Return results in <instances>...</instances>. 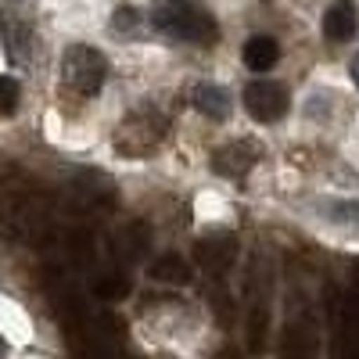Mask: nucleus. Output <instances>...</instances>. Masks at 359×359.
Returning <instances> with one entry per match:
<instances>
[{
    "label": "nucleus",
    "instance_id": "15",
    "mask_svg": "<svg viewBox=\"0 0 359 359\" xmlns=\"http://www.w3.org/2000/svg\"><path fill=\"white\" fill-rule=\"evenodd\" d=\"M4 352H8V341H4V338H0V355H4Z\"/></svg>",
    "mask_w": 359,
    "mask_h": 359
},
{
    "label": "nucleus",
    "instance_id": "12",
    "mask_svg": "<svg viewBox=\"0 0 359 359\" xmlns=\"http://www.w3.org/2000/svg\"><path fill=\"white\" fill-rule=\"evenodd\" d=\"M18 101H22V86H18V79L0 76V115H15Z\"/></svg>",
    "mask_w": 359,
    "mask_h": 359
},
{
    "label": "nucleus",
    "instance_id": "9",
    "mask_svg": "<svg viewBox=\"0 0 359 359\" xmlns=\"http://www.w3.org/2000/svg\"><path fill=\"white\" fill-rule=\"evenodd\" d=\"M280 62V43L273 36H252L245 43V65L252 72H269Z\"/></svg>",
    "mask_w": 359,
    "mask_h": 359
},
{
    "label": "nucleus",
    "instance_id": "6",
    "mask_svg": "<svg viewBox=\"0 0 359 359\" xmlns=\"http://www.w3.org/2000/svg\"><path fill=\"white\" fill-rule=\"evenodd\" d=\"M259 162V147L248 144V140H237V144H226L212 155V169L226 180H241L252 172V165Z\"/></svg>",
    "mask_w": 359,
    "mask_h": 359
},
{
    "label": "nucleus",
    "instance_id": "1",
    "mask_svg": "<svg viewBox=\"0 0 359 359\" xmlns=\"http://www.w3.org/2000/svg\"><path fill=\"white\" fill-rule=\"evenodd\" d=\"M151 25L158 33L180 40V43H194V47H208L219 40V25L201 4L194 0H169L151 15Z\"/></svg>",
    "mask_w": 359,
    "mask_h": 359
},
{
    "label": "nucleus",
    "instance_id": "5",
    "mask_svg": "<svg viewBox=\"0 0 359 359\" xmlns=\"http://www.w3.org/2000/svg\"><path fill=\"white\" fill-rule=\"evenodd\" d=\"M237 252H241V245H237L233 233H212V237H201V241L194 245V262H198L201 273L219 280L233 269Z\"/></svg>",
    "mask_w": 359,
    "mask_h": 359
},
{
    "label": "nucleus",
    "instance_id": "10",
    "mask_svg": "<svg viewBox=\"0 0 359 359\" xmlns=\"http://www.w3.org/2000/svg\"><path fill=\"white\" fill-rule=\"evenodd\" d=\"M0 36H4V50L15 65H25L29 62V47H33V33H29V25L8 18L4 29H0Z\"/></svg>",
    "mask_w": 359,
    "mask_h": 359
},
{
    "label": "nucleus",
    "instance_id": "3",
    "mask_svg": "<svg viewBox=\"0 0 359 359\" xmlns=\"http://www.w3.org/2000/svg\"><path fill=\"white\" fill-rule=\"evenodd\" d=\"M108 79V57L86 43H76L62 54V83L79 97L101 94V86Z\"/></svg>",
    "mask_w": 359,
    "mask_h": 359
},
{
    "label": "nucleus",
    "instance_id": "14",
    "mask_svg": "<svg viewBox=\"0 0 359 359\" xmlns=\"http://www.w3.org/2000/svg\"><path fill=\"white\" fill-rule=\"evenodd\" d=\"M348 76H352V83L359 86V54L352 57V65H348Z\"/></svg>",
    "mask_w": 359,
    "mask_h": 359
},
{
    "label": "nucleus",
    "instance_id": "7",
    "mask_svg": "<svg viewBox=\"0 0 359 359\" xmlns=\"http://www.w3.org/2000/svg\"><path fill=\"white\" fill-rule=\"evenodd\" d=\"M359 29V8L355 0H334L331 8L323 11V36L331 43H348Z\"/></svg>",
    "mask_w": 359,
    "mask_h": 359
},
{
    "label": "nucleus",
    "instance_id": "4",
    "mask_svg": "<svg viewBox=\"0 0 359 359\" xmlns=\"http://www.w3.org/2000/svg\"><path fill=\"white\" fill-rule=\"evenodd\" d=\"M245 111L255 118V123L269 126V123H280V118L287 115L291 108V94H287V86L277 83V79H252L245 86Z\"/></svg>",
    "mask_w": 359,
    "mask_h": 359
},
{
    "label": "nucleus",
    "instance_id": "8",
    "mask_svg": "<svg viewBox=\"0 0 359 359\" xmlns=\"http://www.w3.org/2000/svg\"><path fill=\"white\" fill-rule=\"evenodd\" d=\"M191 104L208 118V123H226L230 111H233V97L226 94L223 86H216V83H201V86H194Z\"/></svg>",
    "mask_w": 359,
    "mask_h": 359
},
{
    "label": "nucleus",
    "instance_id": "2",
    "mask_svg": "<svg viewBox=\"0 0 359 359\" xmlns=\"http://www.w3.org/2000/svg\"><path fill=\"white\" fill-rule=\"evenodd\" d=\"M165 115L155 111V108H137L133 115H126L123 123H118L111 144H115V151L118 155H126V158H144V155H151L155 147L165 140Z\"/></svg>",
    "mask_w": 359,
    "mask_h": 359
},
{
    "label": "nucleus",
    "instance_id": "13",
    "mask_svg": "<svg viewBox=\"0 0 359 359\" xmlns=\"http://www.w3.org/2000/svg\"><path fill=\"white\" fill-rule=\"evenodd\" d=\"M144 18H140V11L137 8H115V15H111V33H133V29L140 25Z\"/></svg>",
    "mask_w": 359,
    "mask_h": 359
},
{
    "label": "nucleus",
    "instance_id": "11",
    "mask_svg": "<svg viewBox=\"0 0 359 359\" xmlns=\"http://www.w3.org/2000/svg\"><path fill=\"white\" fill-rule=\"evenodd\" d=\"M151 277L155 280H162V284H191V262L187 259H180L176 252H169V255H162V259H155L151 262Z\"/></svg>",
    "mask_w": 359,
    "mask_h": 359
}]
</instances>
